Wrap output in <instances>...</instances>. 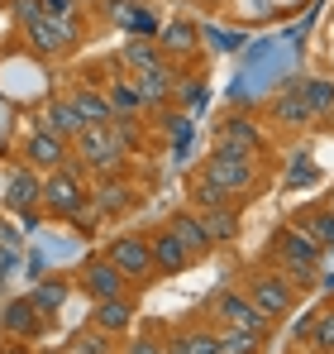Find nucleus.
Returning a JSON list of instances; mask_svg holds the SVG:
<instances>
[{"mask_svg": "<svg viewBox=\"0 0 334 354\" xmlns=\"http://www.w3.org/2000/svg\"><path fill=\"white\" fill-rule=\"evenodd\" d=\"M320 254H325V249L311 244L296 225H282L277 235L268 239V259H273V268H277L282 278H291L301 292L320 283Z\"/></svg>", "mask_w": 334, "mask_h": 354, "instance_id": "nucleus-1", "label": "nucleus"}, {"mask_svg": "<svg viewBox=\"0 0 334 354\" xmlns=\"http://www.w3.org/2000/svg\"><path fill=\"white\" fill-rule=\"evenodd\" d=\"M196 177L224 187V192H229L234 201H244V206L263 192V168H258V158H224V153H210V158L196 168Z\"/></svg>", "mask_w": 334, "mask_h": 354, "instance_id": "nucleus-2", "label": "nucleus"}, {"mask_svg": "<svg viewBox=\"0 0 334 354\" xmlns=\"http://www.w3.org/2000/svg\"><path fill=\"white\" fill-rule=\"evenodd\" d=\"M91 201V187H86V177L77 163H67V168H57V173H43V192H39V206L57 216V221H72L81 206Z\"/></svg>", "mask_w": 334, "mask_h": 354, "instance_id": "nucleus-3", "label": "nucleus"}, {"mask_svg": "<svg viewBox=\"0 0 334 354\" xmlns=\"http://www.w3.org/2000/svg\"><path fill=\"white\" fill-rule=\"evenodd\" d=\"M72 153H77V168H91V173H101V177L124 173V149L110 134V124H86L72 139Z\"/></svg>", "mask_w": 334, "mask_h": 354, "instance_id": "nucleus-4", "label": "nucleus"}, {"mask_svg": "<svg viewBox=\"0 0 334 354\" xmlns=\"http://www.w3.org/2000/svg\"><path fill=\"white\" fill-rule=\"evenodd\" d=\"M268 149V134L253 115H224L215 124V139H210V153H224V158H258Z\"/></svg>", "mask_w": 334, "mask_h": 354, "instance_id": "nucleus-5", "label": "nucleus"}, {"mask_svg": "<svg viewBox=\"0 0 334 354\" xmlns=\"http://www.w3.org/2000/svg\"><path fill=\"white\" fill-rule=\"evenodd\" d=\"M244 292H248V301H253V306H258V311H263L273 326H282V321L296 311V297H301V288H296L291 278H282L277 268H273V273H253Z\"/></svg>", "mask_w": 334, "mask_h": 354, "instance_id": "nucleus-6", "label": "nucleus"}, {"mask_svg": "<svg viewBox=\"0 0 334 354\" xmlns=\"http://www.w3.org/2000/svg\"><path fill=\"white\" fill-rule=\"evenodd\" d=\"M106 259H110L115 268L134 283V288H144V283H153L158 278V263H153V249H148V235H115L106 244Z\"/></svg>", "mask_w": 334, "mask_h": 354, "instance_id": "nucleus-7", "label": "nucleus"}, {"mask_svg": "<svg viewBox=\"0 0 334 354\" xmlns=\"http://www.w3.org/2000/svg\"><path fill=\"white\" fill-rule=\"evenodd\" d=\"M210 321L215 326H244V330H258V335L273 340V321L248 301V292H239V288H224V292L210 297Z\"/></svg>", "mask_w": 334, "mask_h": 354, "instance_id": "nucleus-8", "label": "nucleus"}, {"mask_svg": "<svg viewBox=\"0 0 334 354\" xmlns=\"http://www.w3.org/2000/svg\"><path fill=\"white\" fill-rule=\"evenodd\" d=\"M24 39H29V48H34L39 58H62V53H72V48H77L81 24H77V19H53V15H39L34 24H24Z\"/></svg>", "mask_w": 334, "mask_h": 354, "instance_id": "nucleus-9", "label": "nucleus"}, {"mask_svg": "<svg viewBox=\"0 0 334 354\" xmlns=\"http://www.w3.org/2000/svg\"><path fill=\"white\" fill-rule=\"evenodd\" d=\"M72 288H81L91 301H106V297H129V292H134V283H129V278L115 268L106 254H101V259H86V263L77 268Z\"/></svg>", "mask_w": 334, "mask_h": 354, "instance_id": "nucleus-10", "label": "nucleus"}, {"mask_svg": "<svg viewBox=\"0 0 334 354\" xmlns=\"http://www.w3.org/2000/svg\"><path fill=\"white\" fill-rule=\"evenodd\" d=\"M19 153H24V163L39 168V173H57V168L72 163V144H67L62 134H53V129H43V124H34V129L24 134Z\"/></svg>", "mask_w": 334, "mask_h": 354, "instance_id": "nucleus-11", "label": "nucleus"}, {"mask_svg": "<svg viewBox=\"0 0 334 354\" xmlns=\"http://www.w3.org/2000/svg\"><path fill=\"white\" fill-rule=\"evenodd\" d=\"M0 330H5L10 340H39V335L48 330V321L39 316V306H34L29 297H10V301L0 306Z\"/></svg>", "mask_w": 334, "mask_h": 354, "instance_id": "nucleus-12", "label": "nucleus"}, {"mask_svg": "<svg viewBox=\"0 0 334 354\" xmlns=\"http://www.w3.org/2000/svg\"><path fill=\"white\" fill-rule=\"evenodd\" d=\"M39 192H43V173H39V168H29L24 158L10 163V173H5V206H10V211L39 206Z\"/></svg>", "mask_w": 334, "mask_h": 354, "instance_id": "nucleus-13", "label": "nucleus"}, {"mask_svg": "<svg viewBox=\"0 0 334 354\" xmlns=\"http://www.w3.org/2000/svg\"><path fill=\"white\" fill-rule=\"evenodd\" d=\"M172 235L186 244V254L191 259H206L210 249H215V239H210V230H206V221H201V211H191V206H181V211H172L163 221Z\"/></svg>", "mask_w": 334, "mask_h": 354, "instance_id": "nucleus-14", "label": "nucleus"}, {"mask_svg": "<svg viewBox=\"0 0 334 354\" xmlns=\"http://www.w3.org/2000/svg\"><path fill=\"white\" fill-rule=\"evenodd\" d=\"M139 306H134V292L129 297H106V301H91V326L110 330V335H129Z\"/></svg>", "mask_w": 334, "mask_h": 354, "instance_id": "nucleus-15", "label": "nucleus"}, {"mask_svg": "<svg viewBox=\"0 0 334 354\" xmlns=\"http://www.w3.org/2000/svg\"><path fill=\"white\" fill-rule=\"evenodd\" d=\"M291 225L311 239V244L334 249V206H330V201H325V206H320V201H315V206H301V211L291 216Z\"/></svg>", "mask_w": 334, "mask_h": 354, "instance_id": "nucleus-16", "label": "nucleus"}, {"mask_svg": "<svg viewBox=\"0 0 334 354\" xmlns=\"http://www.w3.org/2000/svg\"><path fill=\"white\" fill-rule=\"evenodd\" d=\"M67 101L77 106V115L86 120V124H110V120H115V111H110V96H106V86L77 82V86L67 91Z\"/></svg>", "mask_w": 334, "mask_h": 354, "instance_id": "nucleus-17", "label": "nucleus"}, {"mask_svg": "<svg viewBox=\"0 0 334 354\" xmlns=\"http://www.w3.org/2000/svg\"><path fill=\"white\" fill-rule=\"evenodd\" d=\"M273 120H277L282 129H306V124H315V115H311V106H306V96H301L296 82L273 96Z\"/></svg>", "mask_w": 334, "mask_h": 354, "instance_id": "nucleus-18", "label": "nucleus"}, {"mask_svg": "<svg viewBox=\"0 0 334 354\" xmlns=\"http://www.w3.org/2000/svg\"><path fill=\"white\" fill-rule=\"evenodd\" d=\"M148 249H153V263H158V273H181L186 263H191V254H186V244L172 235L167 225H158L153 235H148Z\"/></svg>", "mask_w": 334, "mask_h": 354, "instance_id": "nucleus-19", "label": "nucleus"}, {"mask_svg": "<svg viewBox=\"0 0 334 354\" xmlns=\"http://www.w3.org/2000/svg\"><path fill=\"white\" fill-rule=\"evenodd\" d=\"M134 86H139V96H144V106H167L172 96H177V72L172 67H148V72H134Z\"/></svg>", "mask_w": 334, "mask_h": 354, "instance_id": "nucleus-20", "label": "nucleus"}, {"mask_svg": "<svg viewBox=\"0 0 334 354\" xmlns=\"http://www.w3.org/2000/svg\"><path fill=\"white\" fill-rule=\"evenodd\" d=\"M39 124H43V129H53V134H62L67 144H72V139H77V134L86 129V120L77 115V106H72L67 96H53V101H48V106L39 111Z\"/></svg>", "mask_w": 334, "mask_h": 354, "instance_id": "nucleus-21", "label": "nucleus"}, {"mask_svg": "<svg viewBox=\"0 0 334 354\" xmlns=\"http://www.w3.org/2000/svg\"><path fill=\"white\" fill-rule=\"evenodd\" d=\"M91 201H96L101 216H124V211L134 206V187H129L119 173H110L101 187H91Z\"/></svg>", "mask_w": 334, "mask_h": 354, "instance_id": "nucleus-22", "label": "nucleus"}, {"mask_svg": "<svg viewBox=\"0 0 334 354\" xmlns=\"http://www.w3.org/2000/svg\"><path fill=\"white\" fill-rule=\"evenodd\" d=\"M167 53L158 48V39H129L124 48H119V67H129V72H148V67H163Z\"/></svg>", "mask_w": 334, "mask_h": 354, "instance_id": "nucleus-23", "label": "nucleus"}, {"mask_svg": "<svg viewBox=\"0 0 334 354\" xmlns=\"http://www.w3.org/2000/svg\"><path fill=\"white\" fill-rule=\"evenodd\" d=\"M158 48L167 58H191L196 53V24L191 19H172L167 29H158Z\"/></svg>", "mask_w": 334, "mask_h": 354, "instance_id": "nucleus-24", "label": "nucleus"}, {"mask_svg": "<svg viewBox=\"0 0 334 354\" xmlns=\"http://www.w3.org/2000/svg\"><path fill=\"white\" fill-rule=\"evenodd\" d=\"M106 96H110L115 115H139V111H148L144 96H139V86H134V72H129V77H106Z\"/></svg>", "mask_w": 334, "mask_h": 354, "instance_id": "nucleus-25", "label": "nucleus"}, {"mask_svg": "<svg viewBox=\"0 0 334 354\" xmlns=\"http://www.w3.org/2000/svg\"><path fill=\"white\" fill-rule=\"evenodd\" d=\"M167 340L181 345V354H220V330L215 326H181Z\"/></svg>", "mask_w": 334, "mask_h": 354, "instance_id": "nucleus-26", "label": "nucleus"}, {"mask_svg": "<svg viewBox=\"0 0 334 354\" xmlns=\"http://www.w3.org/2000/svg\"><path fill=\"white\" fill-rule=\"evenodd\" d=\"M67 297H72V283H67V278H43V283L29 292V301L39 306V316H43V321H53L57 311L67 306Z\"/></svg>", "mask_w": 334, "mask_h": 354, "instance_id": "nucleus-27", "label": "nucleus"}, {"mask_svg": "<svg viewBox=\"0 0 334 354\" xmlns=\"http://www.w3.org/2000/svg\"><path fill=\"white\" fill-rule=\"evenodd\" d=\"M296 86H301V96H306V106H311L315 120L334 115V82L330 77H296Z\"/></svg>", "mask_w": 334, "mask_h": 354, "instance_id": "nucleus-28", "label": "nucleus"}, {"mask_svg": "<svg viewBox=\"0 0 334 354\" xmlns=\"http://www.w3.org/2000/svg\"><path fill=\"white\" fill-rule=\"evenodd\" d=\"M220 330V354H263L268 335L258 330H244V326H215Z\"/></svg>", "mask_w": 334, "mask_h": 354, "instance_id": "nucleus-29", "label": "nucleus"}, {"mask_svg": "<svg viewBox=\"0 0 334 354\" xmlns=\"http://www.w3.org/2000/svg\"><path fill=\"white\" fill-rule=\"evenodd\" d=\"M186 206L191 211H210V206H239L224 187H215V182H206V177H191V187H186Z\"/></svg>", "mask_w": 334, "mask_h": 354, "instance_id": "nucleus-30", "label": "nucleus"}, {"mask_svg": "<svg viewBox=\"0 0 334 354\" xmlns=\"http://www.w3.org/2000/svg\"><path fill=\"white\" fill-rule=\"evenodd\" d=\"M201 221H206L215 244H229L239 235V206H210V211H201Z\"/></svg>", "mask_w": 334, "mask_h": 354, "instance_id": "nucleus-31", "label": "nucleus"}, {"mask_svg": "<svg viewBox=\"0 0 334 354\" xmlns=\"http://www.w3.org/2000/svg\"><path fill=\"white\" fill-rule=\"evenodd\" d=\"M106 15H110L119 29H134V34H144V39H148V34H158V29H153V19H148L139 5H129V0H110V5H106Z\"/></svg>", "mask_w": 334, "mask_h": 354, "instance_id": "nucleus-32", "label": "nucleus"}, {"mask_svg": "<svg viewBox=\"0 0 334 354\" xmlns=\"http://www.w3.org/2000/svg\"><path fill=\"white\" fill-rule=\"evenodd\" d=\"M306 345H311V350H320V354H334V306H325V311H315V316H311Z\"/></svg>", "mask_w": 334, "mask_h": 354, "instance_id": "nucleus-33", "label": "nucleus"}, {"mask_svg": "<svg viewBox=\"0 0 334 354\" xmlns=\"http://www.w3.org/2000/svg\"><path fill=\"white\" fill-rule=\"evenodd\" d=\"M67 354H119L115 350V335L110 330H101V326H86L72 345H67Z\"/></svg>", "mask_w": 334, "mask_h": 354, "instance_id": "nucleus-34", "label": "nucleus"}, {"mask_svg": "<svg viewBox=\"0 0 334 354\" xmlns=\"http://www.w3.org/2000/svg\"><path fill=\"white\" fill-rule=\"evenodd\" d=\"M163 345L167 340H158L153 330H144V335H129V345H124L119 354H163Z\"/></svg>", "mask_w": 334, "mask_h": 354, "instance_id": "nucleus-35", "label": "nucleus"}, {"mask_svg": "<svg viewBox=\"0 0 334 354\" xmlns=\"http://www.w3.org/2000/svg\"><path fill=\"white\" fill-rule=\"evenodd\" d=\"M10 10H14V24L24 29V24H34L43 15V0H10Z\"/></svg>", "mask_w": 334, "mask_h": 354, "instance_id": "nucleus-36", "label": "nucleus"}, {"mask_svg": "<svg viewBox=\"0 0 334 354\" xmlns=\"http://www.w3.org/2000/svg\"><path fill=\"white\" fill-rule=\"evenodd\" d=\"M77 10H81V0H43V15H53V19H77Z\"/></svg>", "mask_w": 334, "mask_h": 354, "instance_id": "nucleus-37", "label": "nucleus"}, {"mask_svg": "<svg viewBox=\"0 0 334 354\" xmlns=\"http://www.w3.org/2000/svg\"><path fill=\"white\" fill-rule=\"evenodd\" d=\"M177 96H181V101H186V106H196V101H201V96H206V86H201V82H186V86H181V91H177Z\"/></svg>", "mask_w": 334, "mask_h": 354, "instance_id": "nucleus-38", "label": "nucleus"}, {"mask_svg": "<svg viewBox=\"0 0 334 354\" xmlns=\"http://www.w3.org/2000/svg\"><path fill=\"white\" fill-rule=\"evenodd\" d=\"M0 354H29V350H24V340H10V345H0Z\"/></svg>", "mask_w": 334, "mask_h": 354, "instance_id": "nucleus-39", "label": "nucleus"}, {"mask_svg": "<svg viewBox=\"0 0 334 354\" xmlns=\"http://www.w3.org/2000/svg\"><path fill=\"white\" fill-rule=\"evenodd\" d=\"M163 354H181V345H172V340H167V345H163Z\"/></svg>", "mask_w": 334, "mask_h": 354, "instance_id": "nucleus-40", "label": "nucleus"}, {"mask_svg": "<svg viewBox=\"0 0 334 354\" xmlns=\"http://www.w3.org/2000/svg\"><path fill=\"white\" fill-rule=\"evenodd\" d=\"M206 5H220V0H206Z\"/></svg>", "mask_w": 334, "mask_h": 354, "instance_id": "nucleus-41", "label": "nucleus"}, {"mask_svg": "<svg viewBox=\"0 0 334 354\" xmlns=\"http://www.w3.org/2000/svg\"><path fill=\"white\" fill-rule=\"evenodd\" d=\"M330 206H334V192H330Z\"/></svg>", "mask_w": 334, "mask_h": 354, "instance_id": "nucleus-42", "label": "nucleus"}, {"mask_svg": "<svg viewBox=\"0 0 334 354\" xmlns=\"http://www.w3.org/2000/svg\"><path fill=\"white\" fill-rule=\"evenodd\" d=\"M330 129H334V115H330Z\"/></svg>", "mask_w": 334, "mask_h": 354, "instance_id": "nucleus-43", "label": "nucleus"}, {"mask_svg": "<svg viewBox=\"0 0 334 354\" xmlns=\"http://www.w3.org/2000/svg\"><path fill=\"white\" fill-rule=\"evenodd\" d=\"M315 354H320V350H315Z\"/></svg>", "mask_w": 334, "mask_h": 354, "instance_id": "nucleus-44", "label": "nucleus"}]
</instances>
